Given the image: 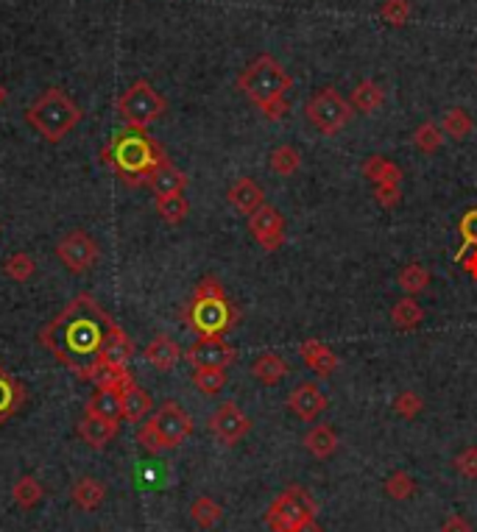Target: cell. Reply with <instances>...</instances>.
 I'll return each instance as SVG.
<instances>
[{"mask_svg": "<svg viewBox=\"0 0 477 532\" xmlns=\"http://www.w3.org/2000/svg\"><path fill=\"white\" fill-rule=\"evenodd\" d=\"M391 320H394V327L399 332H411V329H416L419 323L424 320V310L414 302V295H405V298H399V302L394 304Z\"/></svg>", "mask_w": 477, "mask_h": 532, "instance_id": "29", "label": "cell"}, {"mask_svg": "<svg viewBox=\"0 0 477 532\" xmlns=\"http://www.w3.org/2000/svg\"><path fill=\"white\" fill-rule=\"evenodd\" d=\"M185 320L193 332H198V337L223 335L238 320L235 307L230 304V298L223 293V285L215 279V276H204V279L196 285L193 298L185 310Z\"/></svg>", "mask_w": 477, "mask_h": 532, "instance_id": "5", "label": "cell"}, {"mask_svg": "<svg viewBox=\"0 0 477 532\" xmlns=\"http://www.w3.org/2000/svg\"><path fill=\"white\" fill-rule=\"evenodd\" d=\"M464 265V270L472 276V279H477V248H472L469 254H464V257L458 260Z\"/></svg>", "mask_w": 477, "mask_h": 532, "instance_id": "46", "label": "cell"}, {"mask_svg": "<svg viewBox=\"0 0 477 532\" xmlns=\"http://www.w3.org/2000/svg\"><path fill=\"white\" fill-rule=\"evenodd\" d=\"M290 76L274 56H257L246 71L238 76V89L252 101L268 121H282L288 112V89Z\"/></svg>", "mask_w": 477, "mask_h": 532, "instance_id": "3", "label": "cell"}, {"mask_svg": "<svg viewBox=\"0 0 477 532\" xmlns=\"http://www.w3.org/2000/svg\"><path fill=\"white\" fill-rule=\"evenodd\" d=\"M143 357L148 360V365H154L156 371H173L176 362L185 357L179 349V343L171 340L168 335H156L148 345H146V352Z\"/></svg>", "mask_w": 477, "mask_h": 532, "instance_id": "20", "label": "cell"}, {"mask_svg": "<svg viewBox=\"0 0 477 532\" xmlns=\"http://www.w3.org/2000/svg\"><path fill=\"white\" fill-rule=\"evenodd\" d=\"M414 145H416L422 154H433V151H439V148L444 145V131H441V126H439V123H433V121L422 123V126L414 131Z\"/></svg>", "mask_w": 477, "mask_h": 532, "instance_id": "38", "label": "cell"}, {"mask_svg": "<svg viewBox=\"0 0 477 532\" xmlns=\"http://www.w3.org/2000/svg\"><path fill=\"white\" fill-rule=\"evenodd\" d=\"M305 449L315 457V460H327L338 452V435L330 424H315L307 435H305Z\"/></svg>", "mask_w": 477, "mask_h": 532, "instance_id": "25", "label": "cell"}, {"mask_svg": "<svg viewBox=\"0 0 477 532\" xmlns=\"http://www.w3.org/2000/svg\"><path fill=\"white\" fill-rule=\"evenodd\" d=\"M118 112L131 129H148L168 112V101L159 96L151 81L138 79L118 98Z\"/></svg>", "mask_w": 477, "mask_h": 532, "instance_id": "7", "label": "cell"}, {"mask_svg": "<svg viewBox=\"0 0 477 532\" xmlns=\"http://www.w3.org/2000/svg\"><path fill=\"white\" fill-rule=\"evenodd\" d=\"M248 231L265 251H277L285 240V218L271 204H263L260 210L248 218Z\"/></svg>", "mask_w": 477, "mask_h": 532, "instance_id": "13", "label": "cell"}, {"mask_svg": "<svg viewBox=\"0 0 477 532\" xmlns=\"http://www.w3.org/2000/svg\"><path fill=\"white\" fill-rule=\"evenodd\" d=\"M190 519L201 527V529H213L221 519H223V507L210 499V496H198L190 504Z\"/></svg>", "mask_w": 477, "mask_h": 532, "instance_id": "30", "label": "cell"}, {"mask_svg": "<svg viewBox=\"0 0 477 532\" xmlns=\"http://www.w3.org/2000/svg\"><path fill=\"white\" fill-rule=\"evenodd\" d=\"M226 198H230V204L235 206L240 215H246V218H252L260 210V206L265 204L263 187H260L255 179H248V176L238 179L232 187H230V193H226Z\"/></svg>", "mask_w": 477, "mask_h": 532, "instance_id": "17", "label": "cell"}, {"mask_svg": "<svg viewBox=\"0 0 477 532\" xmlns=\"http://www.w3.org/2000/svg\"><path fill=\"white\" fill-rule=\"evenodd\" d=\"M121 404H123V421H129V424H140L154 407L148 390H143L138 382H134V377L121 390Z\"/></svg>", "mask_w": 477, "mask_h": 532, "instance_id": "19", "label": "cell"}, {"mask_svg": "<svg viewBox=\"0 0 477 532\" xmlns=\"http://www.w3.org/2000/svg\"><path fill=\"white\" fill-rule=\"evenodd\" d=\"M4 273L9 276L12 282L22 285V282H29L31 276L37 273V262L31 260V254H26V251H14L12 257H6V262H4Z\"/></svg>", "mask_w": 477, "mask_h": 532, "instance_id": "33", "label": "cell"}, {"mask_svg": "<svg viewBox=\"0 0 477 532\" xmlns=\"http://www.w3.org/2000/svg\"><path fill=\"white\" fill-rule=\"evenodd\" d=\"M305 114L315 131L332 137L344 126H349V121L355 118V109L335 87H322L305 104Z\"/></svg>", "mask_w": 477, "mask_h": 532, "instance_id": "8", "label": "cell"}, {"mask_svg": "<svg viewBox=\"0 0 477 532\" xmlns=\"http://www.w3.org/2000/svg\"><path fill=\"white\" fill-rule=\"evenodd\" d=\"M84 118L81 106L59 87L42 89L37 101L26 109V123L45 143H62Z\"/></svg>", "mask_w": 477, "mask_h": 532, "instance_id": "4", "label": "cell"}, {"mask_svg": "<svg viewBox=\"0 0 477 532\" xmlns=\"http://www.w3.org/2000/svg\"><path fill=\"white\" fill-rule=\"evenodd\" d=\"M385 494H389L391 499H397V502H405V499H411L414 494H416V482H414V477L407 474V471H394L389 479H385Z\"/></svg>", "mask_w": 477, "mask_h": 532, "instance_id": "40", "label": "cell"}, {"mask_svg": "<svg viewBox=\"0 0 477 532\" xmlns=\"http://www.w3.org/2000/svg\"><path fill=\"white\" fill-rule=\"evenodd\" d=\"M302 360H305V365L310 368V371L318 374V377H330L335 368H338L335 352L330 349L327 343L315 340V337H310V340L302 343Z\"/></svg>", "mask_w": 477, "mask_h": 532, "instance_id": "21", "label": "cell"}, {"mask_svg": "<svg viewBox=\"0 0 477 532\" xmlns=\"http://www.w3.org/2000/svg\"><path fill=\"white\" fill-rule=\"evenodd\" d=\"M112 327H115V318L89 293H81L48 327L39 329V343L67 371H73L79 379H89V371L96 368Z\"/></svg>", "mask_w": 477, "mask_h": 532, "instance_id": "1", "label": "cell"}, {"mask_svg": "<svg viewBox=\"0 0 477 532\" xmlns=\"http://www.w3.org/2000/svg\"><path fill=\"white\" fill-rule=\"evenodd\" d=\"M185 187H188V173L179 170L171 159H165L148 179V190L154 193V198L179 195V193H185Z\"/></svg>", "mask_w": 477, "mask_h": 532, "instance_id": "16", "label": "cell"}, {"mask_svg": "<svg viewBox=\"0 0 477 532\" xmlns=\"http://www.w3.org/2000/svg\"><path fill=\"white\" fill-rule=\"evenodd\" d=\"M411 14H414L411 0H382V6H380L382 22H389L394 29H402L405 22L411 20Z\"/></svg>", "mask_w": 477, "mask_h": 532, "instance_id": "39", "label": "cell"}, {"mask_svg": "<svg viewBox=\"0 0 477 532\" xmlns=\"http://www.w3.org/2000/svg\"><path fill=\"white\" fill-rule=\"evenodd\" d=\"M424 410V402H422V396L419 393H414V390H402L399 396L394 399V412L399 415V419H416V415Z\"/></svg>", "mask_w": 477, "mask_h": 532, "instance_id": "42", "label": "cell"}, {"mask_svg": "<svg viewBox=\"0 0 477 532\" xmlns=\"http://www.w3.org/2000/svg\"><path fill=\"white\" fill-rule=\"evenodd\" d=\"M118 435H121V421H109L93 412H84V419L79 421V437L93 449H106Z\"/></svg>", "mask_w": 477, "mask_h": 532, "instance_id": "15", "label": "cell"}, {"mask_svg": "<svg viewBox=\"0 0 477 532\" xmlns=\"http://www.w3.org/2000/svg\"><path fill=\"white\" fill-rule=\"evenodd\" d=\"M252 429L248 415L235 404V402H223L213 415H210V432L218 437L223 446H235Z\"/></svg>", "mask_w": 477, "mask_h": 532, "instance_id": "11", "label": "cell"}, {"mask_svg": "<svg viewBox=\"0 0 477 532\" xmlns=\"http://www.w3.org/2000/svg\"><path fill=\"white\" fill-rule=\"evenodd\" d=\"M104 162L115 170L126 187H148L151 173L168 159L165 148L159 145L148 129H121L101 151Z\"/></svg>", "mask_w": 477, "mask_h": 532, "instance_id": "2", "label": "cell"}, {"mask_svg": "<svg viewBox=\"0 0 477 532\" xmlns=\"http://www.w3.org/2000/svg\"><path fill=\"white\" fill-rule=\"evenodd\" d=\"M288 362L280 357V354H274V352H265V354H260L257 360H255V365H252V374H255V379H260L263 385H277V382H282L285 377H288Z\"/></svg>", "mask_w": 477, "mask_h": 532, "instance_id": "27", "label": "cell"}, {"mask_svg": "<svg viewBox=\"0 0 477 532\" xmlns=\"http://www.w3.org/2000/svg\"><path fill=\"white\" fill-rule=\"evenodd\" d=\"M363 176H366L369 181H374V187H380V184H402L399 165L391 159L380 156V154H374L363 162Z\"/></svg>", "mask_w": 477, "mask_h": 532, "instance_id": "26", "label": "cell"}, {"mask_svg": "<svg viewBox=\"0 0 477 532\" xmlns=\"http://www.w3.org/2000/svg\"><path fill=\"white\" fill-rule=\"evenodd\" d=\"M441 532H472V524L464 519V516H449L444 524H441Z\"/></svg>", "mask_w": 477, "mask_h": 532, "instance_id": "45", "label": "cell"}, {"mask_svg": "<svg viewBox=\"0 0 477 532\" xmlns=\"http://www.w3.org/2000/svg\"><path fill=\"white\" fill-rule=\"evenodd\" d=\"M427 285H430V273H427V268H424V265L411 262V265H405V268L399 270V287H402L407 295H419V293H424V290H427Z\"/></svg>", "mask_w": 477, "mask_h": 532, "instance_id": "36", "label": "cell"}, {"mask_svg": "<svg viewBox=\"0 0 477 532\" xmlns=\"http://www.w3.org/2000/svg\"><path fill=\"white\" fill-rule=\"evenodd\" d=\"M56 257L71 273H87L89 268H96V262L101 257V248H98L93 235H87V231L76 229V231H71V235H64L59 240Z\"/></svg>", "mask_w": 477, "mask_h": 532, "instance_id": "10", "label": "cell"}, {"mask_svg": "<svg viewBox=\"0 0 477 532\" xmlns=\"http://www.w3.org/2000/svg\"><path fill=\"white\" fill-rule=\"evenodd\" d=\"M71 496H73L79 511H87V513L89 511H98L101 502L106 499V485L98 482L96 477H81V479H76Z\"/></svg>", "mask_w": 477, "mask_h": 532, "instance_id": "23", "label": "cell"}, {"mask_svg": "<svg viewBox=\"0 0 477 532\" xmlns=\"http://www.w3.org/2000/svg\"><path fill=\"white\" fill-rule=\"evenodd\" d=\"M374 198L380 206L391 210V206H397L402 201V190H399V184H380V187H374Z\"/></svg>", "mask_w": 477, "mask_h": 532, "instance_id": "44", "label": "cell"}, {"mask_svg": "<svg viewBox=\"0 0 477 532\" xmlns=\"http://www.w3.org/2000/svg\"><path fill=\"white\" fill-rule=\"evenodd\" d=\"M4 104H6V87L0 84V106H4Z\"/></svg>", "mask_w": 477, "mask_h": 532, "instance_id": "48", "label": "cell"}, {"mask_svg": "<svg viewBox=\"0 0 477 532\" xmlns=\"http://www.w3.org/2000/svg\"><path fill=\"white\" fill-rule=\"evenodd\" d=\"M288 407H290L293 415H299L302 421H315L318 415L327 410V396L313 382H302L290 390Z\"/></svg>", "mask_w": 477, "mask_h": 532, "instance_id": "14", "label": "cell"}, {"mask_svg": "<svg viewBox=\"0 0 477 532\" xmlns=\"http://www.w3.org/2000/svg\"><path fill=\"white\" fill-rule=\"evenodd\" d=\"M185 360L193 368H230L238 360V352L223 340V335H213V337H198L188 349Z\"/></svg>", "mask_w": 477, "mask_h": 532, "instance_id": "12", "label": "cell"}, {"mask_svg": "<svg viewBox=\"0 0 477 532\" xmlns=\"http://www.w3.org/2000/svg\"><path fill=\"white\" fill-rule=\"evenodd\" d=\"M42 494L45 491H42V485H39L37 477H20L14 482V488H12V496L22 507V511H31V507L42 499Z\"/></svg>", "mask_w": 477, "mask_h": 532, "instance_id": "37", "label": "cell"}, {"mask_svg": "<svg viewBox=\"0 0 477 532\" xmlns=\"http://www.w3.org/2000/svg\"><path fill=\"white\" fill-rule=\"evenodd\" d=\"M148 424L156 435L159 449H176L193 435V419L176 402H165L151 415Z\"/></svg>", "mask_w": 477, "mask_h": 532, "instance_id": "9", "label": "cell"}, {"mask_svg": "<svg viewBox=\"0 0 477 532\" xmlns=\"http://www.w3.org/2000/svg\"><path fill=\"white\" fill-rule=\"evenodd\" d=\"M156 212H159V218H163L165 223L179 226L181 220L188 218V212H190V201L185 198V193L168 195V198H156Z\"/></svg>", "mask_w": 477, "mask_h": 532, "instance_id": "32", "label": "cell"}, {"mask_svg": "<svg viewBox=\"0 0 477 532\" xmlns=\"http://www.w3.org/2000/svg\"><path fill=\"white\" fill-rule=\"evenodd\" d=\"M22 402H26V387L0 365V424L12 419V415L22 407Z\"/></svg>", "mask_w": 477, "mask_h": 532, "instance_id": "22", "label": "cell"}, {"mask_svg": "<svg viewBox=\"0 0 477 532\" xmlns=\"http://www.w3.org/2000/svg\"><path fill=\"white\" fill-rule=\"evenodd\" d=\"M299 532H322V524H318V521L313 519V521H307Z\"/></svg>", "mask_w": 477, "mask_h": 532, "instance_id": "47", "label": "cell"}, {"mask_svg": "<svg viewBox=\"0 0 477 532\" xmlns=\"http://www.w3.org/2000/svg\"><path fill=\"white\" fill-rule=\"evenodd\" d=\"M382 101H385V89H382L377 81H372V79L360 81V84L352 89V98H349L352 109H355V112H363V114H372L374 109H380Z\"/></svg>", "mask_w": 477, "mask_h": 532, "instance_id": "28", "label": "cell"}, {"mask_svg": "<svg viewBox=\"0 0 477 532\" xmlns=\"http://www.w3.org/2000/svg\"><path fill=\"white\" fill-rule=\"evenodd\" d=\"M268 165H271V170L280 173V176H293L302 168V156L293 145H280V148L271 151Z\"/></svg>", "mask_w": 477, "mask_h": 532, "instance_id": "34", "label": "cell"}, {"mask_svg": "<svg viewBox=\"0 0 477 532\" xmlns=\"http://www.w3.org/2000/svg\"><path fill=\"white\" fill-rule=\"evenodd\" d=\"M87 412L101 415V419H109V421H121L123 419L121 390H115V387H98L93 393V399L87 402Z\"/></svg>", "mask_w": 477, "mask_h": 532, "instance_id": "24", "label": "cell"}, {"mask_svg": "<svg viewBox=\"0 0 477 532\" xmlns=\"http://www.w3.org/2000/svg\"><path fill=\"white\" fill-rule=\"evenodd\" d=\"M315 511L318 507L310 491L299 488V485H290L288 491H282L271 502L265 513V524L271 527V532H299L307 521L315 519Z\"/></svg>", "mask_w": 477, "mask_h": 532, "instance_id": "6", "label": "cell"}, {"mask_svg": "<svg viewBox=\"0 0 477 532\" xmlns=\"http://www.w3.org/2000/svg\"><path fill=\"white\" fill-rule=\"evenodd\" d=\"M131 357H134V343H131V337L115 323V327L109 329L106 340H104V349H101L98 362H106V365H112V368H129Z\"/></svg>", "mask_w": 477, "mask_h": 532, "instance_id": "18", "label": "cell"}, {"mask_svg": "<svg viewBox=\"0 0 477 532\" xmlns=\"http://www.w3.org/2000/svg\"><path fill=\"white\" fill-rule=\"evenodd\" d=\"M193 385L207 393V396H215L226 387V368H193Z\"/></svg>", "mask_w": 477, "mask_h": 532, "instance_id": "35", "label": "cell"}, {"mask_svg": "<svg viewBox=\"0 0 477 532\" xmlns=\"http://www.w3.org/2000/svg\"><path fill=\"white\" fill-rule=\"evenodd\" d=\"M452 466L458 469L461 477L466 479H477V446H466L456 460H452Z\"/></svg>", "mask_w": 477, "mask_h": 532, "instance_id": "43", "label": "cell"}, {"mask_svg": "<svg viewBox=\"0 0 477 532\" xmlns=\"http://www.w3.org/2000/svg\"><path fill=\"white\" fill-rule=\"evenodd\" d=\"M458 235H461V251L456 254V260H461L466 251H472V248H477V206L474 210H469L464 218H461V223H458Z\"/></svg>", "mask_w": 477, "mask_h": 532, "instance_id": "41", "label": "cell"}, {"mask_svg": "<svg viewBox=\"0 0 477 532\" xmlns=\"http://www.w3.org/2000/svg\"><path fill=\"white\" fill-rule=\"evenodd\" d=\"M441 131L444 137H452V140H466L469 131H472V118H469V112L461 109V106H452L444 112V118H441Z\"/></svg>", "mask_w": 477, "mask_h": 532, "instance_id": "31", "label": "cell"}]
</instances>
